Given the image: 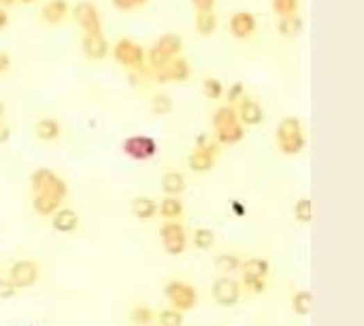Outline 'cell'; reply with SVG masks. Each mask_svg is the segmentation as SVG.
Instances as JSON below:
<instances>
[{"label": "cell", "mask_w": 364, "mask_h": 326, "mask_svg": "<svg viewBox=\"0 0 364 326\" xmlns=\"http://www.w3.org/2000/svg\"><path fill=\"white\" fill-rule=\"evenodd\" d=\"M15 3H17V0H0V9H3V11H5V9L13 7Z\"/></svg>", "instance_id": "45"}, {"label": "cell", "mask_w": 364, "mask_h": 326, "mask_svg": "<svg viewBox=\"0 0 364 326\" xmlns=\"http://www.w3.org/2000/svg\"><path fill=\"white\" fill-rule=\"evenodd\" d=\"M158 213V203L151 197H137L132 201V215L137 220H151Z\"/></svg>", "instance_id": "22"}, {"label": "cell", "mask_w": 364, "mask_h": 326, "mask_svg": "<svg viewBox=\"0 0 364 326\" xmlns=\"http://www.w3.org/2000/svg\"><path fill=\"white\" fill-rule=\"evenodd\" d=\"M273 13L277 17H290V15H299L301 0H271Z\"/></svg>", "instance_id": "32"}, {"label": "cell", "mask_w": 364, "mask_h": 326, "mask_svg": "<svg viewBox=\"0 0 364 326\" xmlns=\"http://www.w3.org/2000/svg\"><path fill=\"white\" fill-rule=\"evenodd\" d=\"M5 111H7V109H5V103H3V101H0V120H3V117H5Z\"/></svg>", "instance_id": "46"}, {"label": "cell", "mask_w": 364, "mask_h": 326, "mask_svg": "<svg viewBox=\"0 0 364 326\" xmlns=\"http://www.w3.org/2000/svg\"><path fill=\"white\" fill-rule=\"evenodd\" d=\"M203 94H205V99L209 101H220L222 96H224V85L220 79H213V77H207L203 81Z\"/></svg>", "instance_id": "37"}, {"label": "cell", "mask_w": 364, "mask_h": 326, "mask_svg": "<svg viewBox=\"0 0 364 326\" xmlns=\"http://www.w3.org/2000/svg\"><path fill=\"white\" fill-rule=\"evenodd\" d=\"M58 175L53 173V171H49V169H37L35 173L30 175V184H32V194H39V192H45L51 184H53V179H56Z\"/></svg>", "instance_id": "29"}, {"label": "cell", "mask_w": 364, "mask_h": 326, "mask_svg": "<svg viewBox=\"0 0 364 326\" xmlns=\"http://www.w3.org/2000/svg\"><path fill=\"white\" fill-rule=\"evenodd\" d=\"M192 243H194L196 250L207 252V250H211L215 245V233L211 231V228H205V226L196 228L194 235H192Z\"/></svg>", "instance_id": "30"}, {"label": "cell", "mask_w": 364, "mask_h": 326, "mask_svg": "<svg viewBox=\"0 0 364 326\" xmlns=\"http://www.w3.org/2000/svg\"><path fill=\"white\" fill-rule=\"evenodd\" d=\"M305 22L301 19V15H290V17H279L277 22V30L279 35L286 37V39H294L296 35H301Z\"/></svg>", "instance_id": "26"}, {"label": "cell", "mask_w": 364, "mask_h": 326, "mask_svg": "<svg viewBox=\"0 0 364 326\" xmlns=\"http://www.w3.org/2000/svg\"><path fill=\"white\" fill-rule=\"evenodd\" d=\"M39 279V265L35 260H17L9 269V282L15 290L32 288Z\"/></svg>", "instance_id": "8"}, {"label": "cell", "mask_w": 364, "mask_h": 326, "mask_svg": "<svg viewBox=\"0 0 364 326\" xmlns=\"http://www.w3.org/2000/svg\"><path fill=\"white\" fill-rule=\"evenodd\" d=\"M256 26H258L256 15L249 11H237L230 17V32H233V37L237 39H249L256 32Z\"/></svg>", "instance_id": "15"}, {"label": "cell", "mask_w": 364, "mask_h": 326, "mask_svg": "<svg viewBox=\"0 0 364 326\" xmlns=\"http://www.w3.org/2000/svg\"><path fill=\"white\" fill-rule=\"evenodd\" d=\"M130 320L135 322L137 326H151L156 322V313L147 305H137L135 309H132V313H130Z\"/></svg>", "instance_id": "34"}, {"label": "cell", "mask_w": 364, "mask_h": 326, "mask_svg": "<svg viewBox=\"0 0 364 326\" xmlns=\"http://www.w3.org/2000/svg\"><path fill=\"white\" fill-rule=\"evenodd\" d=\"M311 309H313V299H311L309 292H307V290L294 292V295H292V311H294L296 316L305 318V316L311 313Z\"/></svg>", "instance_id": "28"}, {"label": "cell", "mask_w": 364, "mask_h": 326, "mask_svg": "<svg viewBox=\"0 0 364 326\" xmlns=\"http://www.w3.org/2000/svg\"><path fill=\"white\" fill-rule=\"evenodd\" d=\"M173 107H175V103H173V99L169 94H156L151 99L149 111H151V115L162 117V115H169L173 111Z\"/></svg>", "instance_id": "31"}, {"label": "cell", "mask_w": 364, "mask_h": 326, "mask_svg": "<svg viewBox=\"0 0 364 326\" xmlns=\"http://www.w3.org/2000/svg\"><path fill=\"white\" fill-rule=\"evenodd\" d=\"M243 137H245V126L241 124H233L215 133L217 145H237L239 141H243Z\"/></svg>", "instance_id": "25"}, {"label": "cell", "mask_w": 364, "mask_h": 326, "mask_svg": "<svg viewBox=\"0 0 364 326\" xmlns=\"http://www.w3.org/2000/svg\"><path fill=\"white\" fill-rule=\"evenodd\" d=\"M192 5L196 7V11H213L215 0H192Z\"/></svg>", "instance_id": "41"}, {"label": "cell", "mask_w": 364, "mask_h": 326, "mask_svg": "<svg viewBox=\"0 0 364 326\" xmlns=\"http://www.w3.org/2000/svg\"><path fill=\"white\" fill-rule=\"evenodd\" d=\"M241 290H245L247 295H262V292H267V279L262 277H241Z\"/></svg>", "instance_id": "36"}, {"label": "cell", "mask_w": 364, "mask_h": 326, "mask_svg": "<svg viewBox=\"0 0 364 326\" xmlns=\"http://www.w3.org/2000/svg\"><path fill=\"white\" fill-rule=\"evenodd\" d=\"M11 56L9 54H5V51H0V75L3 73H7L9 69H11Z\"/></svg>", "instance_id": "42"}, {"label": "cell", "mask_w": 364, "mask_h": 326, "mask_svg": "<svg viewBox=\"0 0 364 326\" xmlns=\"http://www.w3.org/2000/svg\"><path fill=\"white\" fill-rule=\"evenodd\" d=\"M241 265H243V258L237 254H220L215 258V269L228 277L233 273H241Z\"/></svg>", "instance_id": "24"}, {"label": "cell", "mask_w": 364, "mask_h": 326, "mask_svg": "<svg viewBox=\"0 0 364 326\" xmlns=\"http://www.w3.org/2000/svg\"><path fill=\"white\" fill-rule=\"evenodd\" d=\"M35 135H37V139H41L45 143H53L62 137V124L51 120V117H43L35 126Z\"/></svg>", "instance_id": "18"}, {"label": "cell", "mask_w": 364, "mask_h": 326, "mask_svg": "<svg viewBox=\"0 0 364 326\" xmlns=\"http://www.w3.org/2000/svg\"><path fill=\"white\" fill-rule=\"evenodd\" d=\"M292 211H294L296 222H301V224H311V220H313V205H311V199H307V197L299 199V201H296V205H294Z\"/></svg>", "instance_id": "33"}, {"label": "cell", "mask_w": 364, "mask_h": 326, "mask_svg": "<svg viewBox=\"0 0 364 326\" xmlns=\"http://www.w3.org/2000/svg\"><path fill=\"white\" fill-rule=\"evenodd\" d=\"M156 320H158V326H183V313L173 307L162 309L156 316Z\"/></svg>", "instance_id": "35"}, {"label": "cell", "mask_w": 364, "mask_h": 326, "mask_svg": "<svg viewBox=\"0 0 364 326\" xmlns=\"http://www.w3.org/2000/svg\"><path fill=\"white\" fill-rule=\"evenodd\" d=\"M75 19L83 28L85 35H103V19L98 13V7L90 0H81L75 5Z\"/></svg>", "instance_id": "9"}, {"label": "cell", "mask_w": 364, "mask_h": 326, "mask_svg": "<svg viewBox=\"0 0 364 326\" xmlns=\"http://www.w3.org/2000/svg\"><path fill=\"white\" fill-rule=\"evenodd\" d=\"M162 192L167 194V197H181L185 192V175L179 173V171H169L162 175Z\"/></svg>", "instance_id": "19"}, {"label": "cell", "mask_w": 364, "mask_h": 326, "mask_svg": "<svg viewBox=\"0 0 364 326\" xmlns=\"http://www.w3.org/2000/svg\"><path fill=\"white\" fill-rule=\"evenodd\" d=\"M62 199L53 197V194L49 192H39V194H32V207H35V211L39 215H47L51 218L60 207H62Z\"/></svg>", "instance_id": "17"}, {"label": "cell", "mask_w": 364, "mask_h": 326, "mask_svg": "<svg viewBox=\"0 0 364 326\" xmlns=\"http://www.w3.org/2000/svg\"><path fill=\"white\" fill-rule=\"evenodd\" d=\"M307 145V137L303 130V122L294 115L283 117L277 124V147L286 156H299Z\"/></svg>", "instance_id": "1"}, {"label": "cell", "mask_w": 364, "mask_h": 326, "mask_svg": "<svg viewBox=\"0 0 364 326\" xmlns=\"http://www.w3.org/2000/svg\"><path fill=\"white\" fill-rule=\"evenodd\" d=\"M51 228L62 235H69V233H75L79 228V213L71 207H60L51 218Z\"/></svg>", "instance_id": "13"}, {"label": "cell", "mask_w": 364, "mask_h": 326, "mask_svg": "<svg viewBox=\"0 0 364 326\" xmlns=\"http://www.w3.org/2000/svg\"><path fill=\"white\" fill-rule=\"evenodd\" d=\"M71 7H69V0H47L41 9V17L49 24V26H58L66 19L69 15Z\"/></svg>", "instance_id": "16"}, {"label": "cell", "mask_w": 364, "mask_h": 326, "mask_svg": "<svg viewBox=\"0 0 364 326\" xmlns=\"http://www.w3.org/2000/svg\"><path fill=\"white\" fill-rule=\"evenodd\" d=\"M220 145L207 141V137H198L196 149L188 158V167L194 173H209L215 167V158H217Z\"/></svg>", "instance_id": "5"}, {"label": "cell", "mask_w": 364, "mask_h": 326, "mask_svg": "<svg viewBox=\"0 0 364 326\" xmlns=\"http://www.w3.org/2000/svg\"><path fill=\"white\" fill-rule=\"evenodd\" d=\"M122 149L132 160H149L156 156L158 143H156V139H151L147 135H135V137H128L124 141Z\"/></svg>", "instance_id": "10"}, {"label": "cell", "mask_w": 364, "mask_h": 326, "mask_svg": "<svg viewBox=\"0 0 364 326\" xmlns=\"http://www.w3.org/2000/svg\"><path fill=\"white\" fill-rule=\"evenodd\" d=\"M194 24H196L198 35L209 37V35H213V32L217 30L220 19H217V13H215V11H198Z\"/></svg>", "instance_id": "23"}, {"label": "cell", "mask_w": 364, "mask_h": 326, "mask_svg": "<svg viewBox=\"0 0 364 326\" xmlns=\"http://www.w3.org/2000/svg\"><path fill=\"white\" fill-rule=\"evenodd\" d=\"M9 137H11V128H9V124H5L3 120H0V145L7 143Z\"/></svg>", "instance_id": "43"}, {"label": "cell", "mask_w": 364, "mask_h": 326, "mask_svg": "<svg viewBox=\"0 0 364 326\" xmlns=\"http://www.w3.org/2000/svg\"><path fill=\"white\" fill-rule=\"evenodd\" d=\"M113 58L117 64H122V67L128 71H141L145 60H147L143 47L132 39H119L113 45Z\"/></svg>", "instance_id": "4"}, {"label": "cell", "mask_w": 364, "mask_h": 326, "mask_svg": "<svg viewBox=\"0 0 364 326\" xmlns=\"http://www.w3.org/2000/svg\"><path fill=\"white\" fill-rule=\"evenodd\" d=\"M147 5V0H113V7L119 11H132V9H139Z\"/></svg>", "instance_id": "39"}, {"label": "cell", "mask_w": 364, "mask_h": 326, "mask_svg": "<svg viewBox=\"0 0 364 326\" xmlns=\"http://www.w3.org/2000/svg\"><path fill=\"white\" fill-rule=\"evenodd\" d=\"M9 26V13L0 9V30H5Z\"/></svg>", "instance_id": "44"}, {"label": "cell", "mask_w": 364, "mask_h": 326, "mask_svg": "<svg viewBox=\"0 0 364 326\" xmlns=\"http://www.w3.org/2000/svg\"><path fill=\"white\" fill-rule=\"evenodd\" d=\"M154 77L158 83H171V81H188L190 77V64L183 58H173L164 67L154 71Z\"/></svg>", "instance_id": "11"}, {"label": "cell", "mask_w": 364, "mask_h": 326, "mask_svg": "<svg viewBox=\"0 0 364 326\" xmlns=\"http://www.w3.org/2000/svg\"><path fill=\"white\" fill-rule=\"evenodd\" d=\"M181 49H183V39H181V35L169 32V35L160 37V39L151 45V49H149V56H147L149 67H151L154 71L160 69V67H164V64H167L169 60L179 58Z\"/></svg>", "instance_id": "2"}, {"label": "cell", "mask_w": 364, "mask_h": 326, "mask_svg": "<svg viewBox=\"0 0 364 326\" xmlns=\"http://www.w3.org/2000/svg\"><path fill=\"white\" fill-rule=\"evenodd\" d=\"M237 109V117H239V124L241 126H260L264 122V109L258 101L249 99V96H245V99L235 107Z\"/></svg>", "instance_id": "12"}, {"label": "cell", "mask_w": 364, "mask_h": 326, "mask_svg": "<svg viewBox=\"0 0 364 326\" xmlns=\"http://www.w3.org/2000/svg\"><path fill=\"white\" fill-rule=\"evenodd\" d=\"M211 295H213V301L220 305V307H235L239 301H241V284L239 279L235 277H228V275H222L213 282L211 286Z\"/></svg>", "instance_id": "6"}, {"label": "cell", "mask_w": 364, "mask_h": 326, "mask_svg": "<svg viewBox=\"0 0 364 326\" xmlns=\"http://www.w3.org/2000/svg\"><path fill=\"white\" fill-rule=\"evenodd\" d=\"M156 326H158V324H156Z\"/></svg>", "instance_id": "48"}, {"label": "cell", "mask_w": 364, "mask_h": 326, "mask_svg": "<svg viewBox=\"0 0 364 326\" xmlns=\"http://www.w3.org/2000/svg\"><path fill=\"white\" fill-rule=\"evenodd\" d=\"M245 99V85L241 83V81H237V83H233L228 88V92H226V105H230V107H235V105H239L241 101Z\"/></svg>", "instance_id": "38"}, {"label": "cell", "mask_w": 364, "mask_h": 326, "mask_svg": "<svg viewBox=\"0 0 364 326\" xmlns=\"http://www.w3.org/2000/svg\"><path fill=\"white\" fill-rule=\"evenodd\" d=\"M164 297H167V301L171 303L173 309H177L181 313L194 309L196 303H198L196 288L190 286L188 282H179V279H173V282H169L167 286H164Z\"/></svg>", "instance_id": "3"}, {"label": "cell", "mask_w": 364, "mask_h": 326, "mask_svg": "<svg viewBox=\"0 0 364 326\" xmlns=\"http://www.w3.org/2000/svg\"><path fill=\"white\" fill-rule=\"evenodd\" d=\"M233 124H239V117H237V109L230 107V105H222L215 113H213V128L215 133L222 128H228Z\"/></svg>", "instance_id": "27"}, {"label": "cell", "mask_w": 364, "mask_h": 326, "mask_svg": "<svg viewBox=\"0 0 364 326\" xmlns=\"http://www.w3.org/2000/svg\"><path fill=\"white\" fill-rule=\"evenodd\" d=\"M13 295H15V288L11 286V282L0 279V297H3V299H9V297H13Z\"/></svg>", "instance_id": "40"}, {"label": "cell", "mask_w": 364, "mask_h": 326, "mask_svg": "<svg viewBox=\"0 0 364 326\" xmlns=\"http://www.w3.org/2000/svg\"><path fill=\"white\" fill-rule=\"evenodd\" d=\"M81 51L88 60L98 62V60H105L109 54V43L103 35H83L81 39Z\"/></svg>", "instance_id": "14"}, {"label": "cell", "mask_w": 364, "mask_h": 326, "mask_svg": "<svg viewBox=\"0 0 364 326\" xmlns=\"http://www.w3.org/2000/svg\"><path fill=\"white\" fill-rule=\"evenodd\" d=\"M19 3H24V5H32V3H37V0H19Z\"/></svg>", "instance_id": "47"}, {"label": "cell", "mask_w": 364, "mask_h": 326, "mask_svg": "<svg viewBox=\"0 0 364 326\" xmlns=\"http://www.w3.org/2000/svg\"><path fill=\"white\" fill-rule=\"evenodd\" d=\"M160 241L162 247L167 250L171 256H179L188 247V233L181 222H167L160 228Z\"/></svg>", "instance_id": "7"}, {"label": "cell", "mask_w": 364, "mask_h": 326, "mask_svg": "<svg viewBox=\"0 0 364 326\" xmlns=\"http://www.w3.org/2000/svg\"><path fill=\"white\" fill-rule=\"evenodd\" d=\"M158 211L167 222H179V218L183 215L185 207H183L181 197H164L160 207H158Z\"/></svg>", "instance_id": "21"}, {"label": "cell", "mask_w": 364, "mask_h": 326, "mask_svg": "<svg viewBox=\"0 0 364 326\" xmlns=\"http://www.w3.org/2000/svg\"><path fill=\"white\" fill-rule=\"evenodd\" d=\"M241 273H243L245 277H262V279H267L269 273H271V265H269V260L258 258V256H251V258L243 260Z\"/></svg>", "instance_id": "20"}]
</instances>
